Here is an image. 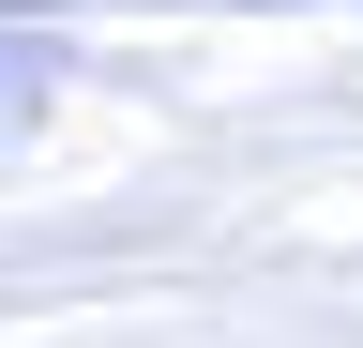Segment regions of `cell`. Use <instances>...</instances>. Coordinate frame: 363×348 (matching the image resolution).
Listing matches in <instances>:
<instances>
[]
</instances>
